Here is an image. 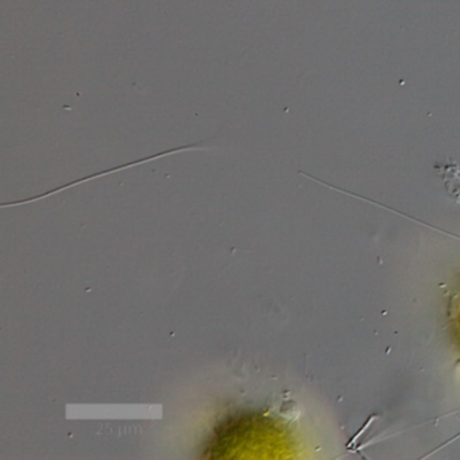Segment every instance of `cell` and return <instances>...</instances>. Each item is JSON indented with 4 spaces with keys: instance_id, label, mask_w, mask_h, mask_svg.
Wrapping results in <instances>:
<instances>
[{
    "instance_id": "1",
    "label": "cell",
    "mask_w": 460,
    "mask_h": 460,
    "mask_svg": "<svg viewBox=\"0 0 460 460\" xmlns=\"http://www.w3.org/2000/svg\"><path fill=\"white\" fill-rule=\"evenodd\" d=\"M459 327H460V314H459Z\"/></svg>"
}]
</instances>
